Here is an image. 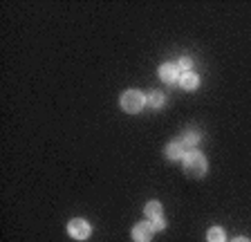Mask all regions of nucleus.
Here are the masks:
<instances>
[{
    "mask_svg": "<svg viewBox=\"0 0 251 242\" xmlns=\"http://www.w3.org/2000/svg\"><path fill=\"white\" fill-rule=\"evenodd\" d=\"M206 157H204L200 150H188L186 157H184V169H186L188 175H193V177H204L206 175Z\"/></svg>",
    "mask_w": 251,
    "mask_h": 242,
    "instance_id": "nucleus-1",
    "label": "nucleus"
},
{
    "mask_svg": "<svg viewBox=\"0 0 251 242\" xmlns=\"http://www.w3.org/2000/svg\"><path fill=\"white\" fill-rule=\"evenodd\" d=\"M233 242H249V240H247V238H235Z\"/></svg>",
    "mask_w": 251,
    "mask_h": 242,
    "instance_id": "nucleus-14",
    "label": "nucleus"
},
{
    "mask_svg": "<svg viewBox=\"0 0 251 242\" xmlns=\"http://www.w3.org/2000/svg\"><path fill=\"white\" fill-rule=\"evenodd\" d=\"M146 103H151L152 108H162V105L166 103V97H164L162 92H152V95L146 97Z\"/></svg>",
    "mask_w": 251,
    "mask_h": 242,
    "instance_id": "nucleus-10",
    "label": "nucleus"
},
{
    "mask_svg": "<svg viewBox=\"0 0 251 242\" xmlns=\"http://www.w3.org/2000/svg\"><path fill=\"white\" fill-rule=\"evenodd\" d=\"M206 240L209 242H225V231H222L220 226H213V229H209V233H206Z\"/></svg>",
    "mask_w": 251,
    "mask_h": 242,
    "instance_id": "nucleus-11",
    "label": "nucleus"
},
{
    "mask_svg": "<svg viewBox=\"0 0 251 242\" xmlns=\"http://www.w3.org/2000/svg\"><path fill=\"white\" fill-rule=\"evenodd\" d=\"M166 157L168 159H184L186 157V146H184L182 139H175L166 146Z\"/></svg>",
    "mask_w": 251,
    "mask_h": 242,
    "instance_id": "nucleus-6",
    "label": "nucleus"
},
{
    "mask_svg": "<svg viewBox=\"0 0 251 242\" xmlns=\"http://www.w3.org/2000/svg\"><path fill=\"white\" fill-rule=\"evenodd\" d=\"M179 83H182L184 90H195L200 85V76H198V74H193V72H184Z\"/></svg>",
    "mask_w": 251,
    "mask_h": 242,
    "instance_id": "nucleus-7",
    "label": "nucleus"
},
{
    "mask_svg": "<svg viewBox=\"0 0 251 242\" xmlns=\"http://www.w3.org/2000/svg\"><path fill=\"white\" fill-rule=\"evenodd\" d=\"M179 68H182V70H186V72H191V68H193V61H191V58H188V56H184L182 61H179Z\"/></svg>",
    "mask_w": 251,
    "mask_h": 242,
    "instance_id": "nucleus-13",
    "label": "nucleus"
},
{
    "mask_svg": "<svg viewBox=\"0 0 251 242\" xmlns=\"http://www.w3.org/2000/svg\"><path fill=\"white\" fill-rule=\"evenodd\" d=\"M132 240L135 242H151L152 240V226L148 222H139L132 229Z\"/></svg>",
    "mask_w": 251,
    "mask_h": 242,
    "instance_id": "nucleus-4",
    "label": "nucleus"
},
{
    "mask_svg": "<svg viewBox=\"0 0 251 242\" xmlns=\"http://www.w3.org/2000/svg\"><path fill=\"white\" fill-rule=\"evenodd\" d=\"M68 233L74 240H88L90 233H92V226H90V222H85L83 218H74V220L68 222Z\"/></svg>",
    "mask_w": 251,
    "mask_h": 242,
    "instance_id": "nucleus-3",
    "label": "nucleus"
},
{
    "mask_svg": "<svg viewBox=\"0 0 251 242\" xmlns=\"http://www.w3.org/2000/svg\"><path fill=\"white\" fill-rule=\"evenodd\" d=\"M159 76H162V81H166V83H177L179 81V65L164 63L162 68H159Z\"/></svg>",
    "mask_w": 251,
    "mask_h": 242,
    "instance_id": "nucleus-5",
    "label": "nucleus"
},
{
    "mask_svg": "<svg viewBox=\"0 0 251 242\" xmlns=\"http://www.w3.org/2000/svg\"><path fill=\"white\" fill-rule=\"evenodd\" d=\"M146 218L148 220H157V218H162V204L157 200H152V202H148L146 204Z\"/></svg>",
    "mask_w": 251,
    "mask_h": 242,
    "instance_id": "nucleus-8",
    "label": "nucleus"
},
{
    "mask_svg": "<svg viewBox=\"0 0 251 242\" xmlns=\"http://www.w3.org/2000/svg\"><path fill=\"white\" fill-rule=\"evenodd\" d=\"M200 139H202V135H200L198 130H186L182 135V142H184V146H188V148H193V146H198L200 144Z\"/></svg>",
    "mask_w": 251,
    "mask_h": 242,
    "instance_id": "nucleus-9",
    "label": "nucleus"
},
{
    "mask_svg": "<svg viewBox=\"0 0 251 242\" xmlns=\"http://www.w3.org/2000/svg\"><path fill=\"white\" fill-rule=\"evenodd\" d=\"M151 226H152V231H162V229H166V220H164V216L157 218V220H152Z\"/></svg>",
    "mask_w": 251,
    "mask_h": 242,
    "instance_id": "nucleus-12",
    "label": "nucleus"
},
{
    "mask_svg": "<svg viewBox=\"0 0 251 242\" xmlns=\"http://www.w3.org/2000/svg\"><path fill=\"white\" fill-rule=\"evenodd\" d=\"M119 103L128 115H137V112L144 108V103H146V97L141 95L139 90H126L124 95H121Z\"/></svg>",
    "mask_w": 251,
    "mask_h": 242,
    "instance_id": "nucleus-2",
    "label": "nucleus"
}]
</instances>
